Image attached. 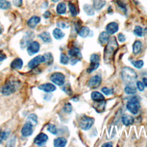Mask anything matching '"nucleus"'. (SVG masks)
<instances>
[{
  "label": "nucleus",
  "mask_w": 147,
  "mask_h": 147,
  "mask_svg": "<svg viewBox=\"0 0 147 147\" xmlns=\"http://www.w3.org/2000/svg\"><path fill=\"white\" fill-rule=\"evenodd\" d=\"M121 77L123 82L126 83H133V82L137 79V75L136 72L132 68L125 67L122 69Z\"/></svg>",
  "instance_id": "nucleus-1"
},
{
  "label": "nucleus",
  "mask_w": 147,
  "mask_h": 147,
  "mask_svg": "<svg viewBox=\"0 0 147 147\" xmlns=\"http://www.w3.org/2000/svg\"><path fill=\"white\" fill-rule=\"evenodd\" d=\"M140 99L138 96L130 98L126 103V108L133 114H137L140 109Z\"/></svg>",
  "instance_id": "nucleus-2"
},
{
  "label": "nucleus",
  "mask_w": 147,
  "mask_h": 147,
  "mask_svg": "<svg viewBox=\"0 0 147 147\" xmlns=\"http://www.w3.org/2000/svg\"><path fill=\"white\" fill-rule=\"evenodd\" d=\"M107 44V46L105 49V58L106 59V60H108V59H109L110 57L112 54L113 55V52L117 50L118 47L116 38L114 37L109 39Z\"/></svg>",
  "instance_id": "nucleus-3"
},
{
  "label": "nucleus",
  "mask_w": 147,
  "mask_h": 147,
  "mask_svg": "<svg viewBox=\"0 0 147 147\" xmlns=\"http://www.w3.org/2000/svg\"><path fill=\"white\" fill-rule=\"evenodd\" d=\"M94 123V119L92 117L83 115L79 119V126L82 130H87L90 129Z\"/></svg>",
  "instance_id": "nucleus-4"
},
{
  "label": "nucleus",
  "mask_w": 147,
  "mask_h": 147,
  "mask_svg": "<svg viewBox=\"0 0 147 147\" xmlns=\"http://www.w3.org/2000/svg\"><path fill=\"white\" fill-rule=\"evenodd\" d=\"M17 88L16 83L13 82L5 83L0 88V92L4 95H9L14 92Z\"/></svg>",
  "instance_id": "nucleus-5"
},
{
  "label": "nucleus",
  "mask_w": 147,
  "mask_h": 147,
  "mask_svg": "<svg viewBox=\"0 0 147 147\" xmlns=\"http://www.w3.org/2000/svg\"><path fill=\"white\" fill-rule=\"evenodd\" d=\"M50 80L54 84L61 86L64 84L65 76L61 72H55L51 75Z\"/></svg>",
  "instance_id": "nucleus-6"
},
{
  "label": "nucleus",
  "mask_w": 147,
  "mask_h": 147,
  "mask_svg": "<svg viewBox=\"0 0 147 147\" xmlns=\"http://www.w3.org/2000/svg\"><path fill=\"white\" fill-rule=\"evenodd\" d=\"M102 78L98 75H96L91 77L88 81V86L91 88H96L101 84Z\"/></svg>",
  "instance_id": "nucleus-7"
},
{
  "label": "nucleus",
  "mask_w": 147,
  "mask_h": 147,
  "mask_svg": "<svg viewBox=\"0 0 147 147\" xmlns=\"http://www.w3.org/2000/svg\"><path fill=\"white\" fill-rule=\"evenodd\" d=\"M45 61V58L44 56L38 55L32 59L28 63V66L30 68H34L36 67L39 64Z\"/></svg>",
  "instance_id": "nucleus-8"
},
{
  "label": "nucleus",
  "mask_w": 147,
  "mask_h": 147,
  "mask_svg": "<svg viewBox=\"0 0 147 147\" xmlns=\"http://www.w3.org/2000/svg\"><path fill=\"white\" fill-rule=\"evenodd\" d=\"M40 50V45L37 41L32 42L28 47L27 52L30 55H33L34 54L37 53Z\"/></svg>",
  "instance_id": "nucleus-9"
},
{
  "label": "nucleus",
  "mask_w": 147,
  "mask_h": 147,
  "mask_svg": "<svg viewBox=\"0 0 147 147\" xmlns=\"http://www.w3.org/2000/svg\"><path fill=\"white\" fill-rule=\"evenodd\" d=\"M48 139V137L46 134L41 133L36 137V138L34 140V142L35 144L37 145L42 146L46 143Z\"/></svg>",
  "instance_id": "nucleus-10"
},
{
  "label": "nucleus",
  "mask_w": 147,
  "mask_h": 147,
  "mask_svg": "<svg viewBox=\"0 0 147 147\" xmlns=\"http://www.w3.org/2000/svg\"><path fill=\"white\" fill-rule=\"evenodd\" d=\"M119 29L118 24L115 22H111L109 23L106 28V32L109 34H113L118 32Z\"/></svg>",
  "instance_id": "nucleus-11"
},
{
  "label": "nucleus",
  "mask_w": 147,
  "mask_h": 147,
  "mask_svg": "<svg viewBox=\"0 0 147 147\" xmlns=\"http://www.w3.org/2000/svg\"><path fill=\"white\" fill-rule=\"evenodd\" d=\"M33 133V126L28 122H26L21 129V133L23 136L28 137L30 136Z\"/></svg>",
  "instance_id": "nucleus-12"
},
{
  "label": "nucleus",
  "mask_w": 147,
  "mask_h": 147,
  "mask_svg": "<svg viewBox=\"0 0 147 147\" xmlns=\"http://www.w3.org/2000/svg\"><path fill=\"white\" fill-rule=\"evenodd\" d=\"M38 88L40 90L44 91L45 92H51L55 91L56 89V87L54 84L52 83H44L38 86Z\"/></svg>",
  "instance_id": "nucleus-13"
},
{
  "label": "nucleus",
  "mask_w": 147,
  "mask_h": 147,
  "mask_svg": "<svg viewBox=\"0 0 147 147\" xmlns=\"http://www.w3.org/2000/svg\"><path fill=\"white\" fill-rule=\"evenodd\" d=\"M69 55L74 59H78L80 60L82 58V54L80 52L79 48L77 47H74L68 51Z\"/></svg>",
  "instance_id": "nucleus-14"
},
{
  "label": "nucleus",
  "mask_w": 147,
  "mask_h": 147,
  "mask_svg": "<svg viewBox=\"0 0 147 147\" xmlns=\"http://www.w3.org/2000/svg\"><path fill=\"white\" fill-rule=\"evenodd\" d=\"M91 98L95 102H99L105 100L104 95L99 91H93L91 94Z\"/></svg>",
  "instance_id": "nucleus-15"
},
{
  "label": "nucleus",
  "mask_w": 147,
  "mask_h": 147,
  "mask_svg": "<svg viewBox=\"0 0 147 147\" xmlns=\"http://www.w3.org/2000/svg\"><path fill=\"white\" fill-rule=\"evenodd\" d=\"M124 91L126 94H128V95L134 94L137 92V87H136L133 83H127L126 86L125 87Z\"/></svg>",
  "instance_id": "nucleus-16"
},
{
  "label": "nucleus",
  "mask_w": 147,
  "mask_h": 147,
  "mask_svg": "<svg viewBox=\"0 0 147 147\" xmlns=\"http://www.w3.org/2000/svg\"><path fill=\"white\" fill-rule=\"evenodd\" d=\"M121 119L123 125L126 126L132 125L134 122V118H133V117L129 114H123Z\"/></svg>",
  "instance_id": "nucleus-17"
},
{
  "label": "nucleus",
  "mask_w": 147,
  "mask_h": 147,
  "mask_svg": "<svg viewBox=\"0 0 147 147\" xmlns=\"http://www.w3.org/2000/svg\"><path fill=\"white\" fill-rule=\"evenodd\" d=\"M109 39H110V34L106 32H102L99 35V37H98L99 41L102 45H105L107 44Z\"/></svg>",
  "instance_id": "nucleus-18"
},
{
  "label": "nucleus",
  "mask_w": 147,
  "mask_h": 147,
  "mask_svg": "<svg viewBox=\"0 0 147 147\" xmlns=\"http://www.w3.org/2000/svg\"><path fill=\"white\" fill-rule=\"evenodd\" d=\"M67 140L64 137H58L54 140V146L56 147H64L66 145Z\"/></svg>",
  "instance_id": "nucleus-19"
},
{
  "label": "nucleus",
  "mask_w": 147,
  "mask_h": 147,
  "mask_svg": "<svg viewBox=\"0 0 147 147\" xmlns=\"http://www.w3.org/2000/svg\"><path fill=\"white\" fill-rule=\"evenodd\" d=\"M40 21V18L37 16L32 17L28 21V25L31 28H34Z\"/></svg>",
  "instance_id": "nucleus-20"
},
{
  "label": "nucleus",
  "mask_w": 147,
  "mask_h": 147,
  "mask_svg": "<svg viewBox=\"0 0 147 147\" xmlns=\"http://www.w3.org/2000/svg\"><path fill=\"white\" fill-rule=\"evenodd\" d=\"M23 65V61L20 58L15 59L10 64V66L13 69H21Z\"/></svg>",
  "instance_id": "nucleus-21"
},
{
  "label": "nucleus",
  "mask_w": 147,
  "mask_h": 147,
  "mask_svg": "<svg viewBox=\"0 0 147 147\" xmlns=\"http://www.w3.org/2000/svg\"><path fill=\"white\" fill-rule=\"evenodd\" d=\"M142 49V42L140 40L136 41L133 44V52L136 55L139 53Z\"/></svg>",
  "instance_id": "nucleus-22"
},
{
  "label": "nucleus",
  "mask_w": 147,
  "mask_h": 147,
  "mask_svg": "<svg viewBox=\"0 0 147 147\" xmlns=\"http://www.w3.org/2000/svg\"><path fill=\"white\" fill-rule=\"evenodd\" d=\"M38 37L45 42L49 43L51 42L52 38L50 34L47 32H43L38 35Z\"/></svg>",
  "instance_id": "nucleus-23"
},
{
  "label": "nucleus",
  "mask_w": 147,
  "mask_h": 147,
  "mask_svg": "<svg viewBox=\"0 0 147 147\" xmlns=\"http://www.w3.org/2000/svg\"><path fill=\"white\" fill-rule=\"evenodd\" d=\"M90 30L87 26H83L79 29L78 32L79 35L82 37H86L90 34Z\"/></svg>",
  "instance_id": "nucleus-24"
},
{
  "label": "nucleus",
  "mask_w": 147,
  "mask_h": 147,
  "mask_svg": "<svg viewBox=\"0 0 147 147\" xmlns=\"http://www.w3.org/2000/svg\"><path fill=\"white\" fill-rule=\"evenodd\" d=\"M106 4L105 0H94L93 7L96 10L101 9Z\"/></svg>",
  "instance_id": "nucleus-25"
},
{
  "label": "nucleus",
  "mask_w": 147,
  "mask_h": 147,
  "mask_svg": "<svg viewBox=\"0 0 147 147\" xmlns=\"http://www.w3.org/2000/svg\"><path fill=\"white\" fill-rule=\"evenodd\" d=\"M52 33H53V37L57 40L61 39L64 37V35H65V34L62 32V30H61L59 28H55L53 30Z\"/></svg>",
  "instance_id": "nucleus-26"
},
{
  "label": "nucleus",
  "mask_w": 147,
  "mask_h": 147,
  "mask_svg": "<svg viewBox=\"0 0 147 147\" xmlns=\"http://www.w3.org/2000/svg\"><path fill=\"white\" fill-rule=\"evenodd\" d=\"M26 122L29 123L33 126L37 123V117L34 114H30L26 119Z\"/></svg>",
  "instance_id": "nucleus-27"
},
{
  "label": "nucleus",
  "mask_w": 147,
  "mask_h": 147,
  "mask_svg": "<svg viewBox=\"0 0 147 147\" xmlns=\"http://www.w3.org/2000/svg\"><path fill=\"white\" fill-rule=\"evenodd\" d=\"M56 12L59 14H64L66 12V5L64 2H60L57 5Z\"/></svg>",
  "instance_id": "nucleus-28"
},
{
  "label": "nucleus",
  "mask_w": 147,
  "mask_h": 147,
  "mask_svg": "<svg viewBox=\"0 0 147 147\" xmlns=\"http://www.w3.org/2000/svg\"><path fill=\"white\" fill-rule=\"evenodd\" d=\"M99 66V62L98 63H91L90 64V65L87 68V72L88 74H90L93 71H95Z\"/></svg>",
  "instance_id": "nucleus-29"
},
{
  "label": "nucleus",
  "mask_w": 147,
  "mask_h": 147,
  "mask_svg": "<svg viewBox=\"0 0 147 147\" xmlns=\"http://www.w3.org/2000/svg\"><path fill=\"white\" fill-rule=\"evenodd\" d=\"M84 11L88 16H92L94 14V10L91 5L86 4L83 6Z\"/></svg>",
  "instance_id": "nucleus-30"
},
{
  "label": "nucleus",
  "mask_w": 147,
  "mask_h": 147,
  "mask_svg": "<svg viewBox=\"0 0 147 147\" xmlns=\"http://www.w3.org/2000/svg\"><path fill=\"white\" fill-rule=\"evenodd\" d=\"M11 6L10 2L7 0H0V8L2 10H7Z\"/></svg>",
  "instance_id": "nucleus-31"
},
{
  "label": "nucleus",
  "mask_w": 147,
  "mask_h": 147,
  "mask_svg": "<svg viewBox=\"0 0 147 147\" xmlns=\"http://www.w3.org/2000/svg\"><path fill=\"white\" fill-rule=\"evenodd\" d=\"M45 61L47 65H51L53 61V57L51 53H47L44 55Z\"/></svg>",
  "instance_id": "nucleus-32"
},
{
  "label": "nucleus",
  "mask_w": 147,
  "mask_h": 147,
  "mask_svg": "<svg viewBox=\"0 0 147 147\" xmlns=\"http://www.w3.org/2000/svg\"><path fill=\"white\" fill-rule=\"evenodd\" d=\"M68 7H69V10L71 16L73 17L76 16L78 14V11H77L75 5L74 3H72V2H69Z\"/></svg>",
  "instance_id": "nucleus-33"
},
{
  "label": "nucleus",
  "mask_w": 147,
  "mask_h": 147,
  "mask_svg": "<svg viewBox=\"0 0 147 147\" xmlns=\"http://www.w3.org/2000/svg\"><path fill=\"white\" fill-rule=\"evenodd\" d=\"M131 64L136 68L137 69H140L141 68L144 64V63L143 61V60H134V61H132L131 62Z\"/></svg>",
  "instance_id": "nucleus-34"
},
{
  "label": "nucleus",
  "mask_w": 147,
  "mask_h": 147,
  "mask_svg": "<svg viewBox=\"0 0 147 147\" xmlns=\"http://www.w3.org/2000/svg\"><path fill=\"white\" fill-rule=\"evenodd\" d=\"M69 61V59L68 56H67L65 54H64L63 53H61L60 58V62L61 64L66 65L68 63Z\"/></svg>",
  "instance_id": "nucleus-35"
},
{
  "label": "nucleus",
  "mask_w": 147,
  "mask_h": 147,
  "mask_svg": "<svg viewBox=\"0 0 147 147\" xmlns=\"http://www.w3.org/2000/svg\"><path fill=\"white\" fill-rule=\"evenodd\" d=\"M133 32L134 34L138 37H142L143 36V30L142 27H141L140 26H135Z\"/></svg>",
  "instance_id": "nucleus-36"
},
{
  "label": "nucleus",
  "mask_w": 147,
  "mask_h": 147,
  "mask_svg": "<svg viewBox=\"0 0 147 147\" xmlns=\"http://www.w3.org/2000/svg\"><path fill=\"white\" fill-rule=\"evenodd\" d=\"M47 130L48 131H49L51 134L56 135L57 133V129L55 125L53 124H49L47 127Z\"/></svg>",
  "instance_id": "nucleus-37"
},
{
  "label": "nucleus",
  "mask_w": 147,
  "mask_h": 147,
  "mask_svg": "<svg viewBox=\"0 0 147 147\" xmlns=\"http://www.w3.org/2000/svg\"><path fill=\"white\" fill-rule=\"evenodd\" d=\"M10 131L9 130H5L0 133V143H1L3 141L7 139L8 136H9Z\"/></svg>",
  "instance_id": "nucleus-38"
},
{
  "label": "nucleus",
  "mask_w": 147,
  "mask_h": 147,
  "mask_svg": "<svg viewBox=\"0 0 147 147\" xmlns=\"http://www.w3.org/2000/svg\"><path fill=\"white\" fill-rule=\"evenodd\" d=\"M100 57L96 53H93L91 55L90 61L91 63H98L99 62Z\"/></svg>",
  "instance_id": "nucleus-39"
},
{
  "label": "nucleus",
  "mask_w": 147,
  "mask_h": 147,
  "mask_svg": "<svg viewBox=\"0 0 147 147\" xmlns=\"http://www.w3.org/2000/svg\"><path fill=\"white\" fill-rule=\"evenodd\" d=\"M101 91L104 94H105L106 95H110L112 94L113 92V90L112 88H108L107 87H103L101 89Z\"/></svg>",
  "instance_id": "nucleus-40"
},
{
  "label": "nucleus",
  "mask_w": 147,
  "mask_h": 147,
  "mask_svg": "<svg viewBox=\"0 0 147 147\" xmlns=\"http://www.w3.org/2000/svg\"><path fill=\"white\" fill-rule=\"evenodd\" d=\"M63 90L68 95H71L72 94V91L71 89V87L70 86V85L69 84H66L65 86H64L63 87Z\"/></svg>",
  "instance_id": "nucleus-41"
},
{
  "label": "nucleus",
  "mask_w": 147,
  "mask_h": 147,
  "mask_svg": "<svg viewBox=\"0 0 147 147\" xmlns=\"http://www.w3.org/2000/svg\"><path fill=\"white\" fill-rule=\"evenodd\" d=\"M64 111L67 113H69L72 110V106L70 103H67L64 106Z\"/></svg>",
  "instance_id": "nucleus-42"
},
{
  "label": "nucleus",
  "mask_w": 147,
  "mask_h": 147,
  "mask_svg": "<svg viewBox=\"0 0 147 147\" xmlns=\"http://www.w3.org/2000/svg\"><path fill=\"white\" fill-rule=\"evenodd\" d=\"M136 87L140 91H143L145 88V86H144L143 83L141 82V81H137Z\"/></svg>",
  "instance_id": "nucleus-43"
},
{
  "label": "nucleus",
  "mask_w": 147,
  "mask_h": 147,
  "mask_svg": "<svg viewBox=\"0 0 147 147\" xmlns=\"http://www.w3.org/2000/svg\"><path fill=\"white\" fill-rule=\"evenodd\" d=\"M117 3L118 5V6L123 10V11H126V5L121 1L120 0H118L117 1Z\"/></svg>",
  "instance_id": "nucleus-44"
},
{
  "label": "nucleus",
  "mask_w": 147,
  "mask_h": 147,
  "mask_svg": "<svg viewBox=\"0 0 147 147\" xmlns=\"http://www.w3.org/2000/svg\"><path fill=\"white\" fill-rule=\"evenodd\" d=\"M117 38H118V41L119 42H123L125 41V40H126L125 36L123 33H119L118 34Z\"/></svg>",
  "instance_id": "nucleus-45"
},
{
  "label": "nucleus",
  "mask_w": 147,
  "mask_h": 147,
  "mask_svg": "<svg viewBox=\"0 0 147 147\" xmlns=\"http://www.w3.org/2000/svg\"><path fill=\"white\" fill-rule=\"evenodd\" d=\"M57 26L59 28H63V29H64V28H67L68 27V25L67 23L63 22V21H60V22H58L57 23Z\"/></svg>",
  "instance_id": "nucleus-46"
},
{
  "label": "nucleus",
  "mask_w": 147,
  "mask_h": 147,
  "mask_svg": "<svg viewBox=\"0 0 147 147\" xmlns=\"http://www.w3.org/2000/svg\"><path fill=\"white\" fill-rule=\"evenodd\" d=\"M15 142H16V138L15 137H12L10 140L9 141L7 142V146H14V144H15Z\"/></svg>",
  "instance_id": "nucleus-47"
},
{
  "label": "nucleus",
  "mask_w": 147,
  "mask_h": 147,
  "mask_svg": "<svg viewBox=\"0 0 147 147\" xmlns=\"http://www.w3.org/2000/svg\"><path fill=\"white\" fill-rule=\"evenodd\" d=\"M6 58V55L2 52H0V61L4 60Z\"/></svg>",
  "instance_id": "nucleus-48"
},
{
  "label": "nucleus",
  "mask_w": 147,
  "mask_h": 147,
  "mask_svg": "<svg viewBox=\"0 0 147 147\" xmlns=\"http://www.w3.org/2000/svg\"><path fill=\"white\" fill-rule=\"evenodd\" d=\"M13 3L16 6H20L22 3V0H13Z\"/></svg>",
  "instance_id": "nucleus-49"
},
{
  "label": "nucleus",
  "mask_w": 147,
  "mask_h": 147,
  "mask_svg": "<svg viewBox=\"0 0 147 147\" xmlns=\"http://www.w3.org/2000/svg\"><path fill=\"white\" fill-rule=\"evenodd\" d=\"M80 61V60H79V59H72L71 60V64H72V65H75V64H76L78 61Z\"/></svg>",
  "instance_id": "nucleus-50"
},
{
  "label": "nucleus",
  "mask_w": 147,
  "mask_h": 147,
  "mask_svg": "<svg viewBox=\"0 0 147 147\" xmlns=\"http://www.w3.org/2000/svg\"><path fill=\"white\" fill-rule=\"evenodd\" d=\"M102 146H113V144L110 142H106L105 144H103L102 145Z\"/></svg>",
  "instance_id": "nucleus-51"
},
{
  "label": "nucleus",
  "mask_w": 147,
  "mask_h": 147,
  "mask_svg": "<svg viewBox=\"0 0 147 147\" xmlns=\"http://www.w3.org/2000/svg\"><path fill=\"white\" fill-rule=\"evenodd\" d=\"M142 83H143L144 86L147 87V78H142Z\"/></svg>",
  "instance_id": "nucleus-52"
},
{
  "label": "nucleus",
  "mask_w": 147,
  "mask_h": 147,
  "mask_svg": "<svg viewBox=\"0 0 147 147\" xmlns=\"http://www.w3.org/2000/svg\"><path fill=\"white\" fill-rule=\"evenodd\" d=\"M50 15H51V13L49 11H46V12H45V13L44 14V16L45 18H48L50 16Z\"/></svg>",
  "instance_id": "nucleus-53"
},
{
  "label": "nucleus",
  "mask_w": 147,
  "mask_h": 147,
  "mask_svg": "<svg viewBox=\"0 0 147 147\" xmlns=\"http://www.w3.org/2000/svg\"><path fill=\"white\" fill-rule=\"evenodd\" d=\"M52 2H57V1H59V0H52Z\"/></svg>",
  "instance_id": "nucleus-54"
},
{
  "label": "nucleus",
  "mask_w": 147,
  "mask_h": 147,
  "mask_svg": "<svg viewBox=\"0 0 147 147\" xmlns=\"http://www.w3.org/2000/svg\"><path fill=\"white\" fill-rule=\"evenodd\" d=\"M2 32V28L0 27V33Z\"/></svg>",
  "instance_id": "nucleus-55"
},
{
  "label": "nucleus",
  "mask_w": 147,
  "mask_h": 147,
  "mask_svg": "<svg viewBox=\"0 0 147 147\" xmlns=\"http://www.w3.org/2000/svg\"><path fill=\"white\" fill-rule=\"evenodd\" d=\"M0 131H1V129H0Z\"/></svg>",
  "instance_id": "nucleus-56"
}]
</instances>
